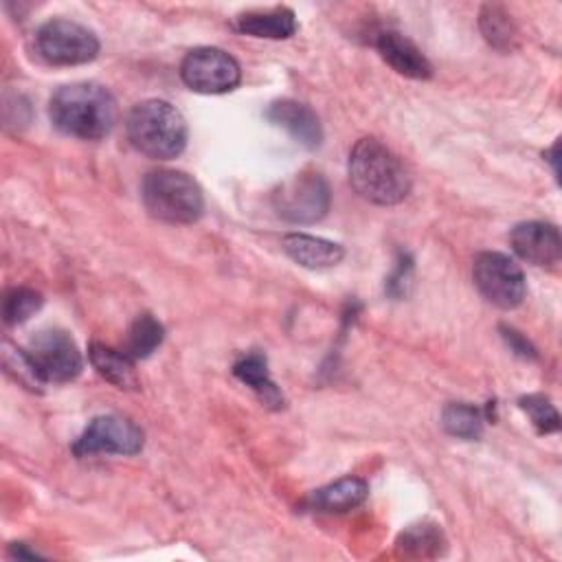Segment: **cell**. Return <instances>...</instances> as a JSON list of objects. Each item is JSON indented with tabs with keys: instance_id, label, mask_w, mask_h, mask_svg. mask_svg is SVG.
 Listing matches in <instances>:
<instances>
[{
	"instance_id": "cell-1",
	"label": "cell",
	"mask_w": 562,
	"mask_h": 562,
	"mask_svg": "<svg viewBox=\"0 0 562 562\" xmlns=\"http://www.w3.org/2000/svg\"><path fill=\"white\" fill-rule=\"evenodd\" d=\"M53 125L75 138L99 140L116 123V101L108 88L90 81L61 86L48 105Z\"/></svg>"
},
{
	"instance_id": "cell-2",
	"label": "cell",
	"mask_w": 562,
	"mask_h": 562,
	"mask_svg": "<svg viewBox=\"0 0 562 562\" xmlns=\"http://www.w3.org/2000/svg\"><path fill=\"white\" fill-rule=\"evenodd\" d=\"M349 182L369 202L400 204L411 193V173L404 162L378 138H360L349 154Z\"/></svg>"
},
{
	"instance_id": "cell-3",
	"label": "cell",
	"mask_w": 562,
	"mask_h": 562,
	"mask_svg": "<svg viewBox=\"0 0 562 562\" xmlns=\"http://www.w3.org/2000/svg\"><path fill=\"white\" fill-rule=\"evenodd\" d=\"M125 132L140 154L156 160L176 158L187 145L184 116L162 99L136 103L125 119Z\"/></svg>"
},
{
	"instance_id": "cell-4",
	"label": "cell",
	"mask_w": 562,
	"mask_h": 562,
	"mask_svg": "<svg viewBox=\"0 0 562 562\" xmlns=\"http://www.w3.org/2000/svg\"><path fill=\"white\" fill-rule=\"evenodd\" d=\"M140 198L145 211L167 224H193L204 213L200 184L176 169H156L143 178Z\"/></svg>"
},
{
	"instance_id": "cell-5",
	"label": "cell",
	"mask_w": 562,
	"mask_h": 562,
	"mask_svg": "<svg viewBox=\"0 0 562 562\" xmlns=\"http://www.w3.org/2000/svg\"><path fill=\"white\" fill-rule=\"evenodd\" d=\"M274 213L292 224H314L329 211L331 193L327 180L314 171L303 169L283 180L270 195Z\"/></svg>"
},
{
	"instance_id": "cell-6",
	"label": "cell",
	"mask_w": 562,
	"mask_h": 562,
	"mask_svg": "<svg viewBox=\"0 0 562 562\" xmlns=\"http://www.w3.org/2000/svg\"><path fill=\"white\" fill-rule=\"evenodd\" d=\"M35 53L50 66H79L99 55V40L88 26L57 18L37 29Z\"/></svg>"
},
{
	"instance_id": "cell-7",
	"label": "cell",
	"mask_w": 562,
	"mask_h": 562,
	"mask_svg": "<svg viewBox=\"0 0 562 562\" xmlns=\"http://www.w3.org/2000/svg\"><path fill=\"white\" fill-rule=\"evenodd\" d=\"M24 356H26L35 378L40 380V384H44V382H53V384L70 382L83 369L81 351L77 349L75 340L61 329H42V331H37L29 340V347L24 349Z\"/></svg>"
},
{
	"instance_id": "cell-8",
	"label": "cell",
	"mask_w": 562,
	"mask_h": 562,
	"mask_svg": "<svg viewBox=\"0 0 562 562\" xmlns=\"http://www.w3.org/2000/svg\"><path fill=\"white\" fill-rule=\"evenodd\" d=\"M474 285L501 310H514L527 294V281L520 266L503 252H481L472 266Z\"/></svg>"
},
{
	"instance_id": "cell-9",
	"label": "cell",
	"mask_w": 562,
	"mask_h": 562,
	"mask_svg": "<svg viewBox=\"0 0 562 562\" xmlns=\"http://www.w3.org/2000/svg\"><path fill=\"white\" fill-rule=\"evenodd\" d=\"M182 81L202 94H222L237 88L241 68L233 55L215 46H200L184 55L180 64Z\"/></svg>"
},
{
	"instance_id": "cell-10",
	"label": "cell",
	"mask_w": 562,
	"mask_h": 562,
	"mask_svg": "<svg viewBox=\"0 0 562 562\" xmlns=\"http://www.w3.org/2000/svg\"><path fill=\"white\" fill-rule=\"evenodd\" d=\"M143 448V430L123 415H99L72 443L77 457L88 454H136Z\"/></svg>"
},
{
	"instance_id": "cell-11",
	"label": "cell",
	"mask_w": 562,
	"mask_h": 562,
	"mask_svg": "<svg viewBox=\"0 0 562 562\" xmlns=\"http://www.w3.org/2000/svg\"><path fill=\"white\" fill-rule=\"evenodd\" d=\"M509 244L514 252L531 266L551 268L562 257L560 231L549 222H520L509 233Z\"/></svg>"
},
{
	"instance_id": "cell-12",
	"label": "cell",
	"mask_w": 562,
	"mask_h": 562,
	"mask_svg": "<svg viewBox=\"0 0 562 562\" xmlns=\"http://www.w3.org/2000/svg\"><path fill=\"white\" fill-rule=\"evenodd\" d=\"M266 119L279 127H283L299 145L307 149H316L323 143V127L316 112L294 99L272 101L266 110Z\"/></svg>"
},
{
	"instance_id": "cell-13",
	"label": "cell",
	"mask_w": 562,
	"mask_h": 562,
	"mask_svg": "<svg viewBox=\"0 0 562 562\" xmlns=\"http://www.w3.org/2000/svg\"><path fill=\"white\" fill-rule=\"evenodd\" d=\"M375 48L380 57L404 77L428 79L432 75V66L426 55L397 31H382L375 40Z\"/></svg>"
},
{
	"instance_id": "cell-14",
	"label": "cell",
	"mask_w": 562,
	"mask_h": 562,
	"mask_svg": "<svg viewBox=\"0 0 562 562\" xmlns=\"http://www.w3.org/2000/svg\"><path fill=\"white\" fill-rule=\"evenodd\" d=\"M285 255L303 268L323 270L340 263L345 257V248L336 241L305 235V233H290L283 237Z\"/></svg>"
},
{
	"instance_id": "cell-15",
	"label": "cell",
	"mask_w": 562,
	"mask_h": 562,
	"mask_svg": "<svg viewBox=\"0 0 562 562\" xmlns=\"http://www.w3.org/2000/svg\"><path fill=\"white\" fill-rule=\"evenodd\" d=\"M367 496H369V485L364 479L345 476L325 487L314 490L307 498V507L318 509V512L340 514V512H349V509L362 505Z\"/></svg>"
},
{
	"instance_id": "cell-16",
	"label": "cell",
	"mask_w": 562,
	"mask_h": 562,
	"mask_svg": "<svg viewBox=\"0 0 562 562\" xmlns=\"http://www.w3.org/2000/svg\"><path fill=\"white\" fill-rule=\"evenodd\" d=\"M235 29L252 37L288 40L296 33V18L294 11L288 7H274L268 11H246L237 18Z\"/></svg>"
},
{
	"instance_id": "cell-17",
	"label": "cell",
	"mask_w": 562,
	"mask_h": 562,
	"mask_svg": "<svg viewBox=\"0 0 562 562\" xmlns=\"http://www.w3.org/2000/svg\"><path fill=\"white\" fill-rule=\"evenodd\" d=\"M88 358H90V364L97 369V373L108 382H112L114 386L123 391H136L140 386L134 369V360L125 351H116L101 342H92L88 349Z\"/></svg>"
},
{
	"instance_id": "cell-18",
	"label": "cell",
	"mask_w": 562,
	"mask_h": 562,
	"mask_svg": "<svg viewBox=\"0 0 562 562\" xmlns=\"http://www.w3.org/2000/svg\"><path fill=\"white\" fill-rule=\"evenodd\" d=\"M479 29L487 44L501 53H509L518 46L520 33L509 15V11L501 4H483L479 13Z\"/></svg>"
},
{
	"instance_id": "cell-19",
	"label": "cell",
	"mask_w": 562,
	"mask_h": 562,
	"mask_svg": "<svg viewBox=\"0 0 562 562\" xmlns=\"http://www.w3.org/2000/svg\"><path fill=\"white\" fill-rule=\"evenodd\" d=\"M235 378H239L246 386H250L259 400L270 406V408H281L283 406V395L277 389V384L270 380L266 358L261 353H248L239 358L233 367Z\"/></svg>"
},
{
	"instance_id": "cell-20",
	"label": "cell",
	"mask_w": 562,
	"mask_h": 562,
	"mask_svg": "<svg viewBox=\"0 0 562 562\" xmlns=\"http://www.w3.org/2000/svg\"><path fill=\"white\" fill-rule=\"evenodd\" d=\"M397 549L404 551V555L413 558H435L441 553L446 538L439 525L422 520L415 525H408L400 536H397Z\"/></svg>"
},
{
	"instance_id": "cell-21",
	"label": "cell",
	"mask_w": 562,
	"mask_h": 562,
	"mask_svg": "<svg viewBox=\"0 0 562 562\" xmlns=\"http://www.w3.org/2000/svg\"><path fill=\"white\" fill-rule=\"evenodd\" d=\"M162 338H165V327L151 314H140L127 329L123 351L132 360H140L151 356L160 347Z\"/></svg>"
},
{
	"instance_id": "cell-22",
	"label": "cell",
	"mask_w": 562,
	"mask_h": 562,
	"mask_svg": "<svg viewBox=\"0 0 562 562\" xmlns=\"http://www.w3.org/2000/svg\"><path fill=\"white\" fill-rule=\"evenodd\" d=\"M441 426L452 437L479 439L483 432V413L468 402H450L441 413Z\"/></svg>"
},
{
	"instance_id": "cell-23",
	"label": "cell",
	"mask_w": 562,
	"mask_h": 562,
	"mask_svg": "<svg viewBox=\"0 0 562 562\" xmlns=\"http://www.w3.org/2000/svg\"><path fill=\"white\" fill-rule=\"evenodd\" d=\"M44 299L37 290L33 288H11L4 292L2 299V318L7 325H20L24 321H29L40 307H42Z\"/></svg>"
},
{
	"instance_id": "cell-24",
	"label": "cell",
	"mask_w": 562,
	"mask_h": 562,
	"mask_svg": "<svg viewBox=\"0 0 562 562\" xmlns=\"http://www.w3.org/2000/svg\"><path fill=\"white\" fill-rule=\"evenodd\" d=\"M518 406L527 413V417L531 419L533 428L540 435H551L560 430V415L555 411V406L551 404L549 397L540 395V393H531V395H522L518 400Z\"/></svg>"
},
{
	"instance_id": "cell-25",
	"label": "cell",
	"mask_w": 562,
	"mask_h": 562,
	"mask_svg": "<svg viewBox=\"0 0 562 562\" xmlns=\"http://www.w3.org/2000/svg\"><path fill=\"white\" fill-rule=\"evenodd\" d=\"M411 270H413V263H411V259L408 257H400V261H397V266H395V272L389 277V281H386V292L389 294H393V296H402V294H406V283H408V279H411Z\"/></svg>"
},
{
	"instance_id": "cell-26",
	"label": "cell",
	"mask_w": 562,
	"mask_h": 562,
	"mask_svg": "<svg viewBox=\"0 0 562 562\" xmlns=\"http://www.w3.org/2000/svg\"><path fill=\"white\" fill-rule=\"evenodd\" d=\"M503 338L507 342V347L518 353L520 358H536V349L531 347V342L527 338H522L514 327H501Z\"/></svg>"
},
{
	"instance_id": "cell-27",
	"label": "cell",
	"mask_w": 562,
	"mask_h": 562,
	"mask_svg": "<svg viewBox=\"0 0 562 562\" xmlns=\"http://www.w3.org/2000/svg\"><path fill=\"white\" fill-rule=\"evenodd\" d=\"M547 156V160H551V165H553V173H555V178H558V143L544 154Z\"/></svg>"
},
{
	"instance_id": "cell-28",
	"label": "cell",
	"mask_w": 562,
	"mask_h": 562,
	"mask_svg": "<svg viewBox=\"0 0 562 562\" xmlns=\"http://www.w3.org/2000/svg\"><path fill=\"white\" fill-rule=\"evenodd\" d=\"M13 555H15V558H37V553L26 551L24 544H15V547H13Z\"/></svg>"
}]
</instances>
